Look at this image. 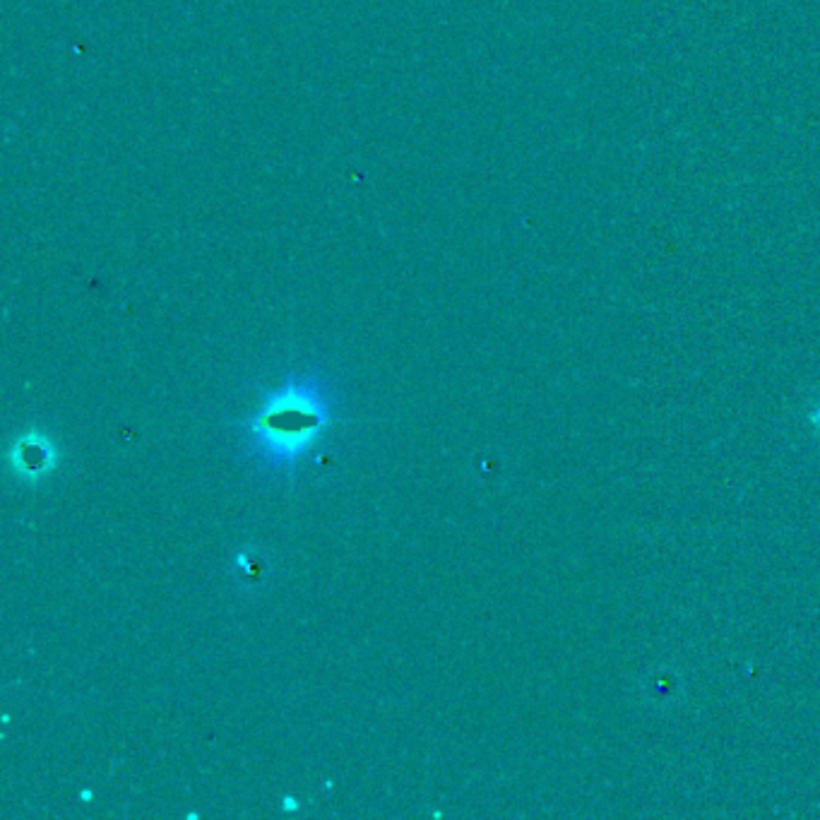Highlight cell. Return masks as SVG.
<instances>
[{"label":"cell","instance_id":"1","mask_svg":"<svg viewBox=\"0 0 820 820\" xmlns=\"http://www.w3.org/2000/svg\"><path fill=\"white\" fill-rule=\"evenodd\" d=\"M328 421L330 397L323 383L291 376L248 421L253 453L272 469L294 467L323 438Z\"/></svg>","mask_w":820,"mask_h":820},{"label":"cell","instance_id":"2","mask_svg":"<svg viewBox=\"0 0 820 820\" xmlns=\"http://www.w3.org/2000/svg\"><path fill=\"white\" fill-rule=\"evenodd\" d=\"M8 457L17 477L25 481H39L56 467V450L41 433L17 438Z\"/></svg>","mask_w":820,"mask_h":820},{"label":"cell","instance_id":"3","mask_svg":"<svg viewBox=\"0 0 820 820\" xmlns=\"http://www.w3.org/2000/svg\"><path fill=\"white\" fill-rule=\"evenodd\" d=\"M287 808H296V804H294V799H287V804H284Z\"/></svg>","mask_w":820,"mask_h":820}]
</instances>
